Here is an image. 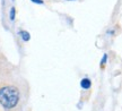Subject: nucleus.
Returning a JSON list of instances; mask_svg holds the SVG:
<instances>
[{
    "label": "nucleus",
    "instance_id": "423d86ee",
    "mask_svg": "<svg viewBox=\"0 0 122 111\" xmlns=\"http://www.w3.org/2000/svg\"><path fill=\"white\" fill-rule=\"evenodd\" d=\"M106 59H107V56H106V54H104V57H103L102 61H101V65H102V66L104 65V62H106Z\"/></svg>",
    "mask_w": 122,
    "mask_h": 111
},
{
    "label": "nucleus",
    "instance_id": "f03ea898",
    "mask_svg": "<svg viewBox=\"0 0 122 111\" xmlns=\"http://www.w3.org/2000/svg\"><path fill=\"white\" fill-rule=\"evenodd\" d=\"M19 35H20V37H22L23 41H25V42H27V41H30V34L28 33L27 31H19Z\"/></svg>",
    "mask_w": 122,
    "mask_h": 111
},
{
    "label": "nucleus",
    "instance_id": "f257e3e1",
    "mask_svg": "<svg viewBox=\"0 0 122 111\" xmlns=\"http://www.w3.org/2000/svg\"><path fill=\"white\" fill-rule=\"evenodd\" d=\"M19 91L15 86H5L0 89V104L5 109H13L18 104Z\"/></svg>",
    "mask_w": 122,
    "mask_h": 111
},
{
    "label": "nucleus",
    "instance_id": "7ed1b4c3",
    "mask_svg": "<svg viewBox=\"0 0 122 111\" xmlns=\"http://www.w3.org/2000/svg\"><path fill=\"white\" fill-rule=\"evenodd\" d=\"M91 85H92L91 79H88V78H84V79H81V82H80V86L85 90H88L91 87Z\"/></svg>",
    "mask_w": 122,
    "mask_h": 111
},
{
    "label": "nucleus",
    "instance_id": "39448f33",
    "mask_svg": "<svg viewBox=\"0 0 122 111\" xmlns=\"http://www.w3.org/2000/svg\"><path fill=\"white\" fill-rule=\"evenodd\" d=\"M34 4H39V5H43L44 4V1L43 0H32Z\"/></svg>",
    "mask_w": 122,
    "mask_h": 111
},
{
    "label": "nucleus",
    "instance_id": "20e7f679",
    "mask_svg": "<svg viewBox=\"0 0 122 111\" xmlns=\"http://www.w3.org/2000/svg\"><path fill=\"white\" fill-rule=\"evenodd\" d=\"M15 16H16V9H15V7H11L10 13H9V18H10V21H15Z\"/></svg>",
    "mask_w": 122,
    "mask_h": 111
},
{
    "label": "nucleus",
    "instance_id": "0eeeda50",
    "mask_svg": "<svg viewBox=\"0 0 122 111\" xmlns=\"http://www.w3.org/2000/svg\"><path fill=\"white\" fill-rule=\"evenodd\" d=\"M69 1H74V0H69Z\"/></svg>",
    "mask_w": 122,
    "mask_h": 111
}]
</instances>
